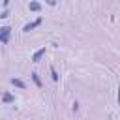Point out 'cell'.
Listing matches in <instances>:
<instances>
[{"label":"cell","instance_id":"ba28073f","mask_svg":"<svg viewBox=\"0 0 120 120\" xmlns=\"http://www.w3.org/2000/svg\"><path fill=\"white\" fill-rule=\"evenodd\" d=\"M49 69H51V77H52V81H58V73H56V69H54V66H51Z\"/></svg>","mask_w":120,"mask_h":120},{"label":"cell","instance_id":"3957f363","mask_svg":"<svg viewBox=\"0 0 120 120\" xmlns=\"http://www.w3.org/2000/svg\"><path fill=\"white\" fill-rule=\"evenodd\" d=\"M43 54H45V47H41V49H38L34 54H32V62H39L41 58H43Z\"/></svg>","mask_w":120,"mask_h":120},{"label":"cell","instance_id":"6da1fadb","mask_svg":"<svg viewBox=\"0 0 120 120\" xmlns=\"http://www.w3.org/2000/svg\"><path fill=\"white\" fill-rule=\"evenodd\" d=\"M9 36H11V26H0V43H9Z\"/></svg>","mask_w":120,"mask_h":120},{"label":"cell","instance_id":"30bf717a","mask_svg":"<svg viewBox=\"0 0 120 120\" xmlns=\"http://www.w3.org/2000/svg\"><path fill=\"white\" fill-rule=\"evenodd\" d=\"M0 17H2V19H6V17H9V11H8V9H4V11L0 13Z\"/></svg>","mask_w":120,"mask_h":120},{"label":"cell","instance_id":"9c48e42d","mask_svg":"<svg viewBox=\"0 0 120 120\" xmlns=\"http://www.w3.org/2000/svg\"><path fill=\"white\" fill-rule=\"evenodd\" d=\"M71 111H73V112H77V111H79V103H77V101H73V105H71Z\"/></svg>","mask_w":120,"mask_h":120},{"label":"cell","instance_id":"7a4b0ae2","mask_svg":"<svg viewBox=\"0 0 120 120\" xmlns=\"http://www.w3.org/2000/svg\"><path fill=\"white\" fill-rule=\"evenodd\" d=\"M41 22H43V17H38L36 21H32V22H28V24H24V26H22V32H30V30L38 28Z\"/></svg>","mask_w":120,"mask_h":120},{"label":"cell","instance_id":"277c9868","mask_svg":"<svg viewBox=\"0 0 120 120\" xmlns=\"http://www.w3.org/2000/svg\"><path fill=\"white\" fill-rule=\"evenodd\" d=\"M9 82H11L13 86H17V88H21V90H24V88H26V84H24V81H21V79H15V77H13V79H9Z\"/></svg>","mask_w":120,"mask_h":120},{"label":"cell","instance_id":"8992f818","mask_svg":"<svg viewBox=\"0 0 120 120\" xmlns=\"http://www.w3.org/2000/svg\"><path fill=\"white\" fill-rule=\"evenodd\" d=\"M13 101H15V98H13L9 92H6V94L2 96V103H6V105H8V103H13Z\"/></svg>","mask_w":120,"mask_h":120},{"label":"cell","instance_id":"52a82bcc","mask_svg":"<svg viewBox=\"0 0 120 120\" xmlns=\"http://www.w3.org/2000/svg\"><path fill=\"white\" fill-rule=\"evenodd\" d=\"M30 75H32V81H34V84H36L38 88H41L43 84H41V79H39V75H38L36 71H34V73H30Z\"/></svg>","mask_w":120,"mask_h":120},{"label":"cell","instance_id":"5b68a950","mask_svg":"<svg viewBox=\"0 0 120 120\" xmlns=\"http://www.w3.org/2000/svg\"><path fill=\"white\" fill-rule=\"evenodd\" d=\"M28 9H30V11H41V4L34 0V2H30V4H28Z\"/></svg>","mask_w":120,"mask_h":120},{"label":"cell","instance_id":"8fae6325","mask_svg":"<svg viewBox=\"0 0 120 120\" xmlns=\"http://www.w3.org/2000/svg\"><path fill=\"white\" fill-rule=\"evenodd\" d=\"M116 99H118V103H120V84H118V98H116Z\"/></svg>","mask_w":120,"mask_h":120}]
</instances>
